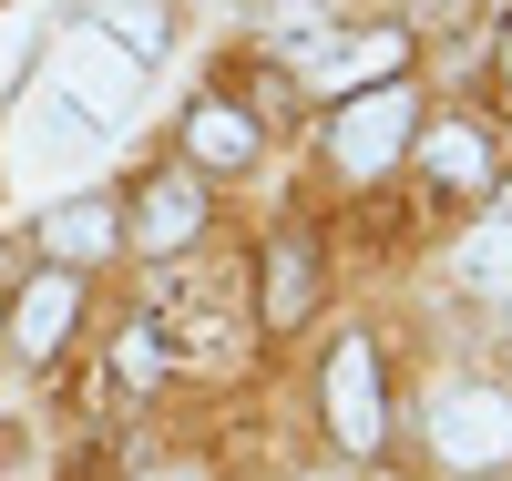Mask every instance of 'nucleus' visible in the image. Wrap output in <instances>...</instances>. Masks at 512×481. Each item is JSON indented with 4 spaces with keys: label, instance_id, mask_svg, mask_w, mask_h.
<instances>
[{
    "label": "nucleus",
    "instance_id": "obj_13",
    "mask_svg": "<svg viewBox=\"0 0 512 481\" xmlns=\"http://www.w3.org/2000/svg\"><path fill=\"white\" fill-rule=\"evenodd\" d=\"M93 31H113L123 52L154 72V62H164V41H175V11H164V0H93Z\"/></svg>",
    "mask_w": 512,
    "mask_h": 481
},
{
    "label": "nucleus",
    "instance_id": "obj_18",
    "mask_svg": "<svg viewBox=\"0 0 512 481\" xmlns=\"http://www.w3.org/2000/svg\"><path fill=\"white\" fill-rule=\"evenodd\" d=\"M154 481H205V471H154Z\"/></svg>",
    "mask_w": 512,
    "mask_h": 481
},
{
    "label": "nucleus",
    "instance_id": "obj_19",
    "mask_svg": "<svg viewBox=\"0 0 512 481\" xmlns=\"http://www.w3.org/2000/svg\"><path fill=\"white\" fill-rule=\"evenodd\" d=\"M502 72H512V31H502Z\"/></svg>",
    "mask_w": 512,
    "mask_h": 481
},
{
    "label": "nucleus",
    "instance_id": "obj_2",
    "mask_svg": "<svg viewBox=\"0 0 512 481\" xmlns=\"http://www.w3.org/2000/svg\"><path fill=\"white\" fill-rule=\"evenodd\" d=\"M52 93H62L72 113H93L103 134H123V123L144 113V62L123 52L113 31L82 21V31H62V41H52Z\"/></svg>",
    "mask_w": 512,
    "mask_h": 481
},
{
    "label": "nucleus",
    "instance_id": "obj_11",
    "mask_svg": "<svg viewBox=\"0 0 512 481\" xmlns=\"http://www.w3.org/2000/svg\"><path fill=\"white\" fill-rule=\"evenodd\" d=\"M410 154H420V174H431L441 195H482L492 185V134L482 123H420Z\"/></svg>",
    "mask_w": 512,
    "mask_h": 481
},
{
    "label": "nucleus",
    "instance_id": "obj_1",
    "mask_svg": "<svg viewBox=\"0 0 512 481\" xmlns=\"http://www.w3.org/2000/svg\"><path fill=\"white\" fill-rule=\"evenodd\" d=\"M420 441L461 481H502L512 471V389L502 379H441L420 400Z\"/></svg>",
    "mask_w": 512,
    "mask_h": 481
},
{
    "label": "nucleus",
    "instance_id": "obj_17",
    "mask_svg": "<svg viewBox=\"0 0 512 481\" xmlns=\"http://www.w3.org/2000/svg\"><path fill=\"white\" fill-rule=\"evenodd\" d=\"M154 369H164L154 338H123V348H113V379H154Z\"/></svg>",
    "mask_w": 512,
    "mask_h": 481
},
{
    "label": "nucleus",
    "instance_id": "obj_14",
    "mask_svg": "<svg viewBox=\"0 0 512 481\" xmlns=\"http://www.w3.org/2000/svg\"><path fill=\"white\" fill-rule=\"evenodd\" d=\"M451 277L472 297H512V226H472V246L451 256Z\"/></svg>",
    "mask_w": 512,
    "mask_h": 481
},
{
    "label": "nucleus",
    "instance_id": "obj_16",
    "mask_svg": "<svg viewBox=\"0 0 512 481\" xmlns=\"http://www.w3.org/2000/svg\"><path fill=\"white\" fill-rule=\"evenodd\" d=\"M267 31H277V41H318V0H277Z\"/></svg>",
    "mask_w": 512,
    "mask_h": 481
},
{
    "label": "nucleus",
    "instance_id": "obj_7",
    "mask_svg": "<svg viewBox=\"0 0 512 481\" xmlns=\"http://www.w3.org/2000/svg\"><path fill=\"white\" fill-rule=\"evenodd\" d=\"M195 236H205V174H154L134 195V215H123V246L134 256H185Z\"/></svg>",
    "mask_w": 512,
    "mask_h": 481
},
{
    "label": "nucleus",
    "instance_id": "obj_20",
    "mask_svg": "<svg viewBox=\"0 0 512 481\" xmlns=\"http://www.w3.org/2000/svg\"><path fill=\"white\" fill-rule=\"evenodd\" d=\"M502 226H512V185H502Z\"/></svg>",
    "mask_w": 512,
    "mask_h": 481
},
{
    "label": "nucleus",
    "instance_id": "obj_21",
    "mask_svg": "<svg viewBox=\"0 0 512 481\" xmlns=\"http://www.w3.org/2000/svg\"><path fill=\"white\" fill-rule=\"evenodd\" d=\"M502 308H512V297H502Z\"/></svg>",
    "mask_w": 512,
    "mask_h": 481
},
{
    "label": "nucleus",
    "instance_id": "obj_10",
    "mask_svg": "<svg viewBox=\"0 0 512 481\" xmlns=\"http://www.w3.org/2000/svg\"><path fill=\"white\" fill-rule=\"evenodd\" d=\"M72 308H82V287L62 267H41L11 297V348H21V359H62V348H72Z\"/></svg>",
    "mask_w": 512,
    "mask_h": 481
},
{
    "label": "nucleus",
    "instance_id": "obj_4",
    "mask_svg": "<svg viewBox=\"0 0 512 481\" xmlns=\"http://www.w3.org/2000/svg\"><path fill=\"white\" fill-rule=\"evenodd\" d=\"M297 82L308 93H379V82H400V62H410V31L400 21H379V31H318V41H297Z\"/></svg>",
    "mask_w": 512,
    "mask_h": 481
},
{
    "label": "nucleus",
    "instance_id": "obj_6",
    "mask_svg": "<svg viewBox=\"0 0 512 481\" xmlns=\"http://www.w3.org/2000/svg\"><path fill=\"white\" fill-rule=\"evenodd\" d=\"M410 134H420V103L400 93V82H379V93H349V103H338L328 154H338V174H390V164L410 154Z\"/></svg>",
    "mask_w": 512,
    "mask_h": 481
},
{
    "label": "nucleus",
    "instance_id": "obj_3",
    "mask_svg": "<svg viewBox=\"0 0 512 481\" xmlns=\"http://www.w3.org/2000/svg\"><path fill=\"white\" fill-rule=\"evenodd\" d=\"M318 410H328V441L349 451V461H379V441H390V369H379L369 338H338V348H328Z\"/></svg>",
    "mask_w": 512,
    "mask_h": 481
},
{
    "label": "nucleus",
    "instance_id": "obj_15",
    "mask_svg": "<svg viewBox=\"0 0 512 481\" xmlns=\"http://www.w3.org/2000/svg\"><path fill=\"white\" fill-rule=\"evenodd\" d=\"M41 21H52V0H11V11H0V82H31V52H41Z\"/></svg>",
    "mask_w": 512,
    "mask_h": 481
},
{
    "label": "nucleus",
    "instance_id": "obj_8",
    "mask_svg": "<svg viewBox=\"0 0 512 481\" xmlns=\"http://www.w3.org/2000/svg\"><path fill=\"white\" fill-rule=\"evenodd\" d=\"M318 287H328V256L308 226H287L267 246V277H256V308H267V328H308L318 318Z\"/></svg>",
    "mask_w": 512,
    "mask_h": 481
},
{
    "label": "nucleus",
    "instance_id": "obj_9",
    "mask_svg": "<svg viewBox=\"0 0 512 481\" xmlns=\"http://www.w3.org/2000/svg\"><path fill=\"white\" fill-rule=\"evenodd\" d=\"M41 256H52L62 277H82L93 256H113L123 246V205H103V195H62V205H41Z\"/></svg>",
    "mask_w": 512,
    "mask_h": 481
},
{
    "label": "nucleus",
    "instance_id": "obj_5",
    "mask_svg": "<svg viewBox=\"0 0 512 481\" xmlns=\"http://www.w3.org/2000/svg\"><path fill=\"white\" fill-rule=\"evenodd\" d=\"M93 134H103V123L72 113L62 93H21V113H11V174H21V185H62V174H82L103 154Z\"/></svg>",
    "mask_w": 512,
    "mask_h": 481
},
{
    "label": "nucleus",
    "instance_id": "obj_12",
    "mask_svg": "<svg viewBox=\"0 0 512 481\" xmlns=\"http://www.w3.org/2000/svg\"><path fill=\"white\" fill-rule=\"evenodd\" d=\"M256 164V123L236 103H195L185 113V174H246Z\"/></svg>",
    "mask_w": 512,
    "mask_h": 481
}]
</instances>
